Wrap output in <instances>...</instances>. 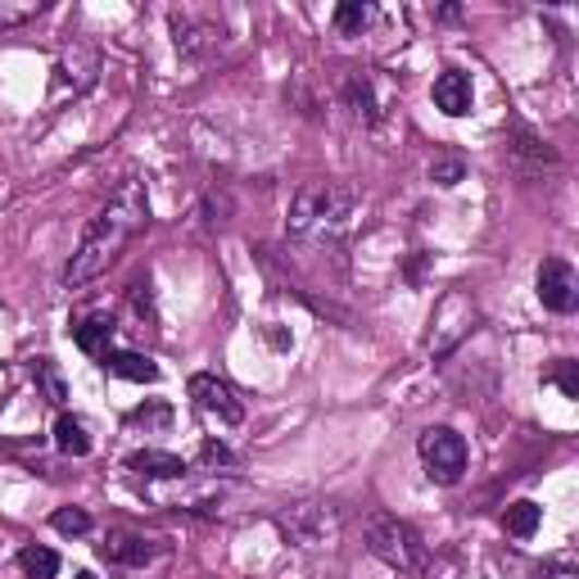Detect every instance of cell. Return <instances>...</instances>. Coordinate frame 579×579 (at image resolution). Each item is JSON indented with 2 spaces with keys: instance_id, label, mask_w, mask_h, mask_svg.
Listing matches in <instances>:
<instances>
[{
  "instance_id": "obj_4",
  "label": "cell",
  "mask_w": 579,
  "mask_h": 579,
  "mask_svg": "<svg viewBox=\"0 0 579 579\" xmlns=\"http://www.w3.org/2000/svg\"><path fill=\"white\" fill-rule=\"evenodd\" d=\"M417 453H421V467L425 475H431L435 484H444V490H453L457 480L467 475V439L453 431V425H431V431H421L417 439Z\"/></svg>"
},
{
  "instance_id": "obj_23",
  "label": "cell",
  "mask_w": 579,
  "mask_h": 579,
  "mask_svg": "<svg viewBox=\"0 0 579 579\" xmlns=\"http://www.w3.org/2000/svg\"><path fill=\"white\" fill-rule=\"evenodd\" d=\"M50 526H55L59 534L77 539V534H86V530H91V511H82V507H59V511L50 516Z\"/></svg>"
},
{
  "instance_id": "obj_16",
  "label": "cell",
  "mask_w": 579,
  "mask_h": 579,
  "mask_svg": "<svg viewBox=\"0 0 579 579\" xmlns=\"http://www.w3.org/2000/svg\"><path fill=\"white\" fill-rule=\"evenodd\" d=\"M128 471L132 475H145V480H181L186 475V462L172 453H159V448H141L128 457Z\"/></svg>"
},
{
  "instance_id": "obj_1",
  "label": "cell",
  "mask_w": 579,
  "mask_h": 579,
  "mask_svg": "<svg viewBox=\"0 0 579 579\" xmlns=\"http://www.w3.org/2000/svg\"><path fill=\"white\" fill-rule=\"evenodd\" d=\"M149 222V200H145V181L141 177H128L123 186H118L109 195V204L96 213V218L86 222L77 250L64 267V286L77 290L86 281H96L100 272H109L118 263V254H123L132 245V236Z\"/></svg>"
},
{
  "instance_id": "obj_21",
  "label": "cell",
  "mask_w": 579,
  "mask_h": 579,
  "mask_svg": "<svg viewBox=\"0 0 579 579\" xmlns=\"http://www.w3.org/2000/svg\"><path fill=\"white\" fill-rule=\"evenodd\" d=\"M19 566H23L27 579H55L59 575V557L50 553V547H41V543H27L23 553H19Z\"/></svg>"
},
{
  "instance_id": "obj_5",
  "label": "cell",
  "mask_w": 579,
  "mask_h": 579,
  "mask_svg": "<svg viewBox=\"0 0 579 579\" xmlns=\"http://www.w3.org/2000/svg\"><path fill=\"white\" fill-rule=\"evenodd\" d=\"M277 526L299 547H330L345 530V516L335 503H294L290 511L277 516Z\"/></svg>"
},
{
  "instance_id": "obj_13",
  "label": "cell",
  "mask_w": 579,
  "mask_h": 579,
  "mask_svg": "<svg viewBox=\"0 0 579 579\" xmlns=\"http://www.w3.org/2000/svg\"><path fill=\"white\" fill-rule=\"evenodd\" d=\"M113 330H118L113 313H86L82 322H73V326H69L73 345H77L82 353H91V358H105V353H109V340H113Z\"/></svg>"
},
{
  "instance_id": "obj_7",
  "label": "cell",
  "mask_w": 579,
  "mask_h": 579,
  "mask_svg": "<svg viewBox=\"0 0 579 579\" xmlns=\"http://www.w3.org/2000/svg\"><path fill=\"white\" fill-rule=\"evenodd\" d=\"M534 290H539V303L547 313H575L579 303V281H575V267L566 258H543L539 272H534Z\"/></svg>"
},
{
  "instance_id": "obj_30",
  "label": "cell",
  "mask_w": 579,
  "mask_h": 579,
  "mask_svg": "<svg viewBox=\"0 0 579 579\" xmlns=\"http://www.w3.org/2000/svg\"><path fill=\"white\" fill-rule=\"evenodd\" d=\"M543 579H579L570 566H543Z\"/></svg>"
},
{
  "instance_id": "obj_29",
  "label": "cell",
  "mask_w": 579,
  "mask_h": 579,
  "mask_svg": "<svg viewBox=\"0 0 579 579\" xmlns=\"http://www.w3.org/2000/svg\"><path fill=\"white\" fill-rule=\"evenodd\" d=\"M204 462H208V467H231L236 457H231L227 444H213V439H208V444H204Z\"/></svg>"
},
{
  "instance_id": "obj_6",
  "label": "cell",
  "mask_w": 579,
  "mask_h": 579,
  "mask_svg": "<svg viewBox=\"0 0 579 579\" xmlns=\"http://www.w3.org/2000/svg\"><path fill=\"white\" fill-rule=\"evenodd\" d=\"M471 322H475V303H471V294H467V290H448V294L439 299V309H435V335H431V353H435V362H444L457 345L467 340Z\"/></svg>"
},
{
  "instance_id": "obj_26",
  "label": "cell",
  "mask_w": 579,
  "mask_h": 579,
  "mask_svg": "<svg viewBox=\"0 0 579 579\" xmlns=\"http://www.w3.org/2000/svg\"><path fill=\"white\" fill-rule=\"evenodd\" d=\"M41 10H46L41 0H27V5H5V0H0V27H19L27 19H37Z\"/></svg>"
},
{
  "instance_id": "obj_27",
  "label": "cell",
  "mask_w": 579,
  "mask_h": 579,
  "mask_svg": "<svg viewBox=\"0 0 579 579\" xmlns=\"http://www.w3.org/2000/svg\"><path fill=\"white\" fill-rule=\"evenodd\" d=\"M553 385L566 394V399H579V372H575V362H562V367L553 372Z\"/></svg>"
},
{
  "instance_id": "obj_2",
  "label": "cell",
  "mask_w": 579,
  "mask_h": 579,
  "mask_svg": "<svg viewBox=\"0 0 579 579\" xmlns=\"http://www.w3.org/2000/svg\"><path fill=\"white\" fill-rule=\"evenodd\" d=\"M358 218V195L340 181H317V186H303L290 204V236L309 240V245H330L340 240Z\"/></svg>"
},
{
  "instance_id": "obj_10",
  "label": "cell",
  "mask_w": 579,
  "mask_h": 579,
  "mask_svg": "<svg viewBox=\"0 0 579 579\" xmlns=\"http://www.w3.org/2000/svg\"><path fill=\"white\" fill-rule=\"evenodd\" d=\"M100 557H105V562H113V566H132V570H141V566H149L155 557H164V543L145 539V534L113 530V534L100 543Z\"/></svg>"
},
{
  "instance_id": "obj_28",
  "label": "cell",
  "mask_w": 579,
  "mask_h": 579,
  "mask_svg": "<svg viewBox=\"0 0 579 579\" xmlns=\"http://www.w3.org/2000/svg\"><path fill=\"white\" fill-rule=\"evenodd\" d=\"M132 309H136V317H155V299H149V281H136V286H132Z\"/></svg>"
},
{
  "instance_id": "obj_18",
  "label": "cell",
  "mask_w": 579,
  "mask_h": 579,
  "mask_svg": "<svg viewBox=\"0 0 579 579\" xmlns=\"http://www.w3.org/2000/svg\"><path fill=\"white\" fill-rule=\"evenodd\" d=\"M511 159H516V168H526V172H543V168H557V164H562L553 145H547V141H534V136H526V132L516 136Z\"/></svg>"
},
{
  "instance_id": "obj_8",
  "label": "cell",
  "mask_w": 579,
  "mask_h": 579,
  "mask_svg": "<svg viewBox=\"0 0 579 579\" xmlns=\"http://www.w3.org/2000/svg\"><path fill=\"white\" fill-rule=\"evenodd\" d=\"M191 399H195L200 412L218 417L222 425H240V421H245V403H240V394L222 376H213V372H195L191 376Z\"/></svg>"
},
{
  "instance_id": "obj_15",
  "label": "cell",
  "mask_w": 579,
  "mask_h": 579,
  "mask_svg": "<svg viewBox=\"0 0 579 579\" xmlns=\"http://www.w3.org/2000/svg\"><path fill=\"white\" fill-rule=\"evenodd\" d=\"M100 362H105V372L118 376V381H136V385H155L159 381L155 362H149L145 353H132V349H109Z\"/></svg>"
},
{
  "instance_id": "obj_24",
  "label": "cell",
  "mask_w": 579,
  "mask_h": 579,
  "mask_svg": "<svg viewBox=\"0 0 579 579\" xmlns=\"http://www.w3.org/2000/svg\"><path fill=\"white\" fill-rule=\"evenodd\" d=\"M128 425H145V431H164V425H172V408H168L164 399H155V403L136 408V412L128 417Z\"/></svg>"
},
{
  "instance_id": "obj_11",
  "label": "cell",
  "mask_w": 579,
  "mask_h": 579,
  "mask_svg": "<svg viewBox=\"0 0 579 579\" xmlns=\"http://www.w3.org/2000/svg\"><path fill=\"white\" fill-rule=\"evenodd\" d=\"M168 23H172V41H177V50L181 55H204V50H213L222 41V33L213 23H204V19H195V14H181V10H172L168 14Z\"/></svg>"
},
{
  "instance_id": "obj_25",
  "label": "cell",
  "mask_w": 579,
  "mask_h": 579,
  "mask_svg": "<svg viewBox=\"0 0 579 579\" xmlns=\"http://www.w3.org/2000/svg\"><path fill=\"white\" fill-rule=\"evenodd\" d=\"M462 159L457 155H439V159H431V181L435 186H457V181H462Z\"/></svg>"
},
{
  "instance_id": "obj_31",
  "label": "cell",
  "mask_w": 579,
  "mask_h": 579,
  "mask_svg": "<svg viewBox=\"0 0 579 579\" xmlns=\"http://www.w3.org/2000/svg\"><path fill=\"white\" fill-rule=\"evenodd\" d=\"M73 579H96V575H91V570H77V575H73Z\"/></svg>"
},
{
  "instance_id": "obj_12",
  "label": "cell",
  "mask_w": 579,
  "mask_h": 579,
  "mask_svg": "<svg viewBox=\"0 0 579 579\" xmlns=\"http://www.w3.org/2000/svg\"><path fill=\"white\" fill-rule=\"evenodd\" d=\"M435 109L448 113V118H467L471 113V100H475V91H471V77L462 69H444L435 77Z\"/></svg>"
},
{
  "instance_id": "obj_14",
  "label": "cell",
  "mask_w": 579,
  "mask_h": 579,
  "mask_svg": "<svg viewBox=\"0 0 579 579\" xmlns=\"http://www.w3.org/2000/svg\"><path fill=\"white\" fill-rule=\"evenodd\" d=\"M345 105H349V113L358 118L362 128H376V123H381V100H376L372 77L349 73V77H345Z\"/></svg>"
},
{
  "instance_id": "obj_9",
  "label": "cell",
  "mask_w": 579,
  "mask_h": 579,
  "mask_svg": "<svg viewBox=\"0 0 579 579\" xmlns=\"http://www.w3.org/2000/svg\"><path fill=\"white\" fill-rule=\"evenodd\" d=\"M96 77H100V55L86 41L64 46V55H59V64H55V91H73V96H82V91L96 86Z\"/></svg>"
},
{
  "instance_id": "obj_19",
  "label": "cell",
  "mask_w": 579,
  "mask_h": 579,
  "mask_svg": "<svg viewBox=\"0 0 579 579\" xmlns=\"http://www.w3.org/2000/svg\"><path fill=\"white\" fill-rule=\"evenodd\" d=\"M335 33H345V37H362L372 27V19H376V5H367V0H340L335 5Z\"/></svg>"
},
{
  "instance_id": "obj_3",
  "label": "cell",
  "mask_w": 579,
  "mask_h": 579,
  "mask_svg": "<svg viewBox=\"0 0 579 579\" xmlns=\"http://www.w3.org/2000/svg\"><path fill=\"white\" fill-rule=\"evenodd\" d=\"M367 547H372V557L385 562L389 570H421L425 566V543L421 534L399 521V516H389V511H376L367 516Z\"/></svg>"
},
{
  "instance_id": "obj_17",
  "label": "cell",
  "mask_w": 579,
  "mask_h": 579,
  "mask_svg": "<svg viewBox=\"0 0 579 579\" xmlns=\"http://www.w3.org/2000/svg\"><path fill=\"white\" fill-rule=\"evenodd\" d=\"M55 448L64 453V457H86V453H91V431H86V421L73 417V412H59V421H55Z\"/></svg>"
},
{
  "instance_id": "obj_22",
  "label": "cell",
  "mask_w": 579,
  "mask_h": 579,
  "mask_svg": "<svg viewBox=\"0 0 579 579\" xmlns=\"http://www.w3.org/2000/svg\"><path fill=\"white\" fill-rule=\"evenodd\" d=\"M33 376H37V385H41V394L59 408L69 399V385H64V376H59V367H55V358H37V367H33Z\"/></svg>"
},
{
  "instance_id": "obj_20",
  "label": "cell",
  "mask_w": 579,
  "mask_h": 579,
  "mask_svg": "<svg viewBox=\"0 0 579 579\" xmlns=\"http://www.w3.org/2000/svg\"><path fill=\"white\" fill-rule=\"evenodd\" d=\"M539 521H543V507H539V503H530V498L511 503V507L503 511V530H507L511 539H530V534L539 530Z\"/></svg>"
}]
</instances>
